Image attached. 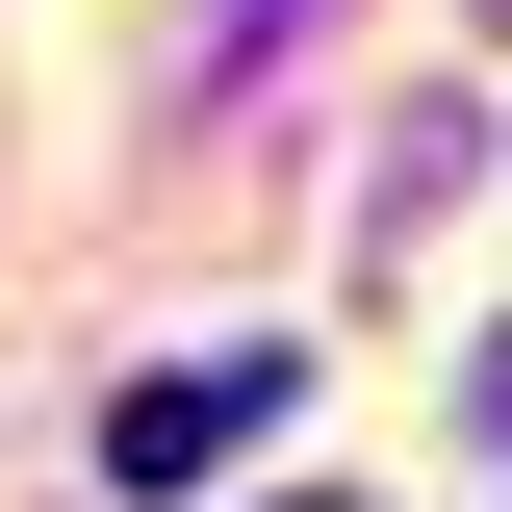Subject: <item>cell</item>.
Returning <instances> with one entry per match:
<instances>
[{
	"label": "cell",
	"instance_id": "1",
	"mask_svg": "<svg viewBox=\"0 0 512 512\" xmlns=\"http://www.w3.org/2000/svg\"><path fill=\"white\" fill-rule=\"evenodd\" d=\"M256 410H282V359H180V384H128V410H103V487H128V512L231 487V461H256Z\"/></svg>",
	"mask_w": 512,
	"mask_h": 512
}]
</instances>
